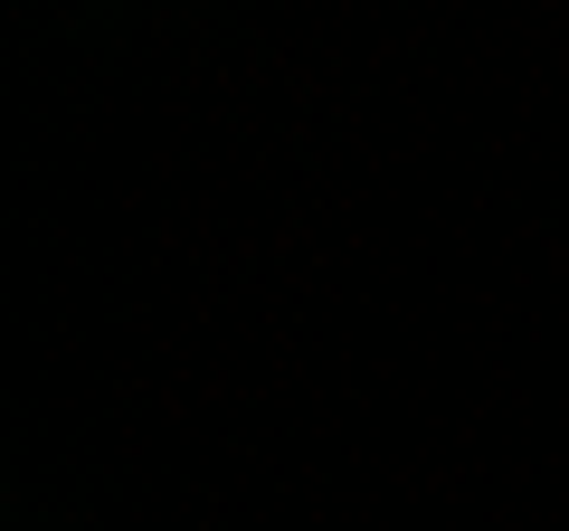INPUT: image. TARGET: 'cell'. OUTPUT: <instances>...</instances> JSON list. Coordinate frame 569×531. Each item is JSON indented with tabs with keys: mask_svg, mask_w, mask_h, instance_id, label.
<instances>
[]
</instances>
